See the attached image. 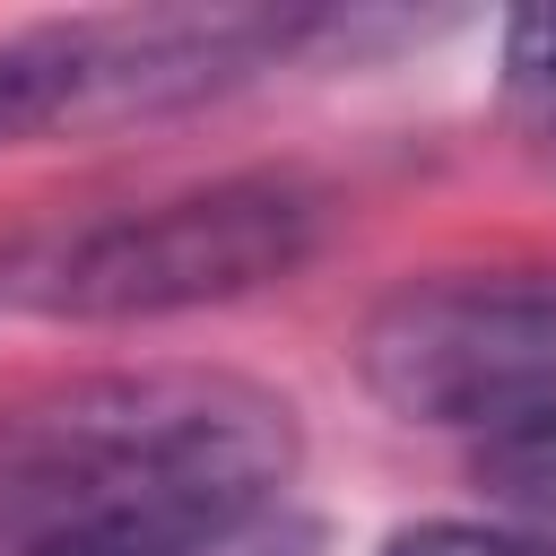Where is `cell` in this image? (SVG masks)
Here are the masks:
<instances>
[{
    "label": "cell",
    "mask_w": 556,
    "mask_h": 556,
    "mask_svg": "<svg viewBox=\"0 0 556 556\" xmlns=\"http://www.w3.org/2000/svg\"><path fill=\"white\" fill-rule=\"evenodd\" d=\"M504 78L513 87H556V9H513L504 17Z\"/></svg>",
    "instance_id": "7"
},
{
    "label": "cell",
    "mask_w": 556,
    "mask_h": 556,
    "mask_svg": "<svg viewBox=\"0 0 556 556\" xmlns=\"http://www.w3.org/2000/svg\"><path fill=\"white\" fill-rule=\"evenodd\" d=\"M547 156H556V148H547Z\"/></svg>",
    "instance_id": "8"
},
{
    "label": "cell",
    "mask_w": 556,
    "mask_h": 556,
    "mask_svg": "<svg viewBox=\"0 0 556 556\" xmlns=\"http://www.w3.org/2000/svg\"><path fill=\"white\" fill-rule=\"evenodd\" d=\"M148 556H313V521H295L278 504L261 521H235V530H208V539H174V547H148Z\"/></svg>",
    "instance_id": "6"
},
{
    "label": "cell",
    "mask_w": 556,
    "mask_h": 556,
    "mask_svg": "<svg viewBox=\"0 0 556 556\" xmlns=\"http://www.w3.org/2000/svg\"><path fill=\"white\" fill-rule=\"evenodd\" d=\"M365 391L408 426L521 434L556 417V269H452L391 287L356 330Z\"/></svg>",
    "instance_id": "3"
},
{
    "label": "cell",
    "mask_w": 556,
    "mask_h": 556,
    "mask_svg": "<svg viewBox=\"0 0 556 556\" xmlns=\"http://www.w3.org/2000/svg\"><path fill=\"white\" fill-rule=\"evenodd\" d=\"M478 486H486L513 521L556 530V417H547V426H521V434L478 443Z\"/></svg>",
    "instance_id": "4"
},
{
    "label": "cell",
    "mask_w": 556,
    "mask_h": 556,
    "mask_svg": "<svg viewBox=\"0 0 556 556\" xmlns=\"http://www.w3.org/2000/svg\"><path fill=\"white\" fill-rule=\"evenodd\" d=\"M295 408L226 365H122L0 400V556H148L287 504Z\"/></svg>",
    "instance_id": "1"
},
{
    "label": "cell",
    "mask_w": 556,
    "mask_h": 556,
    "mask_svg": "<svg viewBox=\"0 0 556 556\" xmlns=\"http://www.w3.org/2000/svg\"><path fill=\"white\" fill-rule=\"evenodd\" d=\"M321 243V191L295 174H217L139 208H113L61 243H43L9 304L70 321V330H104V321H174V313H208L235 295H261L269 278L304 269V252Z\"/></svg>",
    "instance_id": "2"
},
{
    "label": "cell",
    "mask_w": 556,
    "mask_h": 556,
    "mask_svg": "<svg viewBox=\"0 0 556 556\" xmlns=\"http://www.w3.org/2000/svg\"><path fill=\"white\" fill-rule=\"evenodd\" d=\"M382 556H556V530H539V521H408L382 539Z\"/></svg>",
    "instance_id": "5"
}]
</instances>
